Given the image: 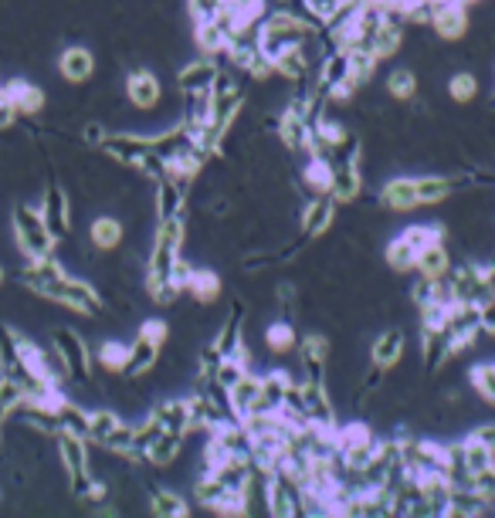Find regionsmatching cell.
I'll list each match as a JSON object with an SVG mask.
<instances>
[{"instance_id": "f6af8a7d", "label": "cell", "mask_w": 495, "mask_h": 518, "mask_svg": "<svg viewBox=\"0 0 495 518\" xmlns=\"http://www.w3.org/2000/svg\"><path fill=\"white\" fill-rule=\"evenodd\" d=\"M224 491H227V488L214 478V471H204V474L194 481V498H197L201 505H207V508H214V505L221 502Z\"/></svg>"}, {"instance_id": "e575fe53", "label": "cell", "mask_w": 495, "mask_h": 518, "mask_svg": "<svg viewBox=\"0 0 495 518\" xmlns=\"http://www.w3.org/2000/svg\"><path fill=\"white\" fill-rule=\"evenodd\" d=\"M92 244L99 248V251H116L122 244V224L116 218H99L92 224Z\"/></svg>"}, {"instance_id": "f1b7e54d", "label": "cell", "mask_w": 495, "mask_h": 518, "mask_svg": "<svg viewBox=\"0 0 495 518\" xmlns=\"http://www.w3.org/2000/svg\"><path fill=\"white\" fill-rule=\"evenodd\" d=\"M194 45L204 51L207 58H218L227 51V34L218 21H194Z\"/></svg>"}, {"instance_id": "5b68a950", "label": "cell", "mask_w": 495, "mask_h": 518, "mask_svg": "<svg viewBox=\"0 0 495 518\" xmlns=\"http://www.w3.org/2000/svg\"><path fill=\"white\" fill-rule=\"evenodd\" d=\"M58 457H62V468L69 471V485L75 498H88V491L95 485L92 471H88V448L86 437L78 434H58Z\"/></svg>"}, {"instance_id": "44dd1931", "label": "cell", "mask_w": 495, "mask_h": 518, "mask_svg": "<svg viewBox=\"0 0 495 518\" xmlns=\"http://www.w3.org/2000/svg\"><path fill=\"white\" fill-rule=\"evenodd\" d=\"M227 397H231V407H235L238 420L248 417V414H258L261 410V376L244 373L238 383L227 390Z\"/></svg>"}, {"instance_id": "4dcf8cb0", "label": "cell", "mask_w": 495, "mask_h": 518, "mask_svg": "<svg viewBox=\"0 0 495 518\" xmlns=\"http://www.w3.org/2000/svg\"><path fill=\"white\" fill-rule=\"evenodd\" d=\"M414 271H417V275H427V278H441V275H448V271H451V258H448V251H444L441 241H438V244H431V248H425V251L417 254Z\"/></svg>"}, {"instance_id": "8fae6325", "label": "cell", "mask_w": 495, "mask_h": 518, "mask_svg": "<svg viewBox=\"0 0 495 518\" xmlns=\"http://www.w3.org/2000/svg\"><path fill=\"white\" fill-rule=\"evenodd\" d=\"M103 150L120 160L122 167H139L153 146H150V136H136V133H116V136H105L103 139Z\"/></svg>"}, {"instance_id": "4316f807", "label": "cell", "mask_w": 495, "mask_h": 518, "mask_svg": "<svg viewBox=\"0 0 495 518\" xmlns=\"http://www.w3.org/2000/svg\"><path fill=\"white\" fill-rule=\"evenodd\" d=\"M58 71H62L69 82H88L92 71H95V58H92V51H86V48H65L62 51V62H58Z\"/></svg>"}, {"instance_id": "681fc988", "label": "cell", "mask_w": 495, "mask_h": 518, "mask_svg": "<svg viewBox=\"0 0 495 518\" xmlns=\"http://www.w3.org/2000/svg\"><path fill=\"white\" fill-rule=\"evenodd\" d=\"M461 454H465V465L472 468V474L482 468H489V465H495V451H489V448H482V444H475V440H461Z\"/></svg>"}, {"instance_id": "e0dca14e", "label": "cell", "mask_w": 495, "mask_h": 518, "mask_svg": "<svg viewBox=\"0 0 495 518\" xmlns=\"http://www.w3.org/2000/svg\"><path fill=\"white\" fill-rule=\"evenodd\" d=\"M41 218L48 224V231L58 237L69 234V224H71V210H69V197H65V190L62 186H48L45 190V203H41Z\"/></svg>"}, {"instance_id": "d6a6232c", "label": "cell", "mask_w": 495, "mask_h": 518, "mask_svg": "<svg viewBox=\"0 0 495 518\" xmlns=\"http://www.w3.org/2000/svg\"><path fill=\"white\" fill-rule=\"evenodd\" d=\"M180 440H184L180 434L163 431V434L150 444V451H146V465H153V468H167V465H173L177 454H180Z\"/></svg>"}, {"instance_id": "d590c367", "label": "cell", "mask_w": 495, "mask_h": 518, "mask_svg": "<svg viewBox=\"0 0 495 518\" xmlns=\"http://www.w3.org/2000/svg\"><path fill=\"white\" fill-rule=\"evenodd\" d=\"M468 383L485 403H495V359H482L468 369Z\"/></svg>"}, {"instance_id": "3957f363", "label": "cell", "mask_w": 495, "mask_h": 518, "mask_svg": "<svg viewBox=\"0 0 495 518\" xmlns=\"http://www.w3.org/2000/svg\"><path fill=\"white\" fill-rule=\"evenodd\" d=\"M14 237H18V248L28 258H48L54 251V234L48 231L41 210L28 207V203L14 207Z\"/></svg>"}, {"instance_id": "ab89813d", "label": "cell", "mask_w": 495, "mask_h": 518, "mask_svg": "<svg viewBox=\"0 0 495 518\" xmlns=\"http://www.w3.org/2000/svg\"><path fill=\"white\" fill-rule=\"evenodd\" d=\"M207 116H210V92H184V116H180V122L204 126Z\"/></svg>"}, {"instance_id": "7c38bea8", "label": "cell", "mask_w": 495, "mask_h": 518, "mask_svg": "<svg viewBox=\"0 0 495 518\" xmlns=\"http://www.w3.org/2000/svg\"><path fill=\"white\" fill-rule=\"evenodd\" d=\"M299 390H302V403H306L309 423L326 427V431H336V410H333V400H329V390H326V383L302 380Z\"/></svg>"}, {"instance_id": "ee69618b", "label": "cell", "mask_w": 495, "mask_h": 518, "mask_svg": "<svg viewBox=\"0 0 495 518\" xmlns=\"http://www.w3.org/2000/svg\"><path fill=\"white\" fill-rule=\"evenodd\" d=\"M295 342H299V339H295V329H292L289 322H272V325L265 329V346L272 352H278V356L295 349Z\"/></svg>"}, {"instance_id": "6da1fadb", "label": "cell", "mask_w": 495, "mask_h": 518, "mask_svg": "<svg viewBox=\"0 0 495 518\" xmlns=\"http://www.w3.org/2000/svg\"><path fill=\"white\" fill-rule=\"evenodd\" d=\"M312 28H306L299 17L292 14L289 7H278V11H268V14L258 21V41H261V51L268 58H278L282 51L289 48H302L309 37H312Z\"/></svg>"}, {"instance_id": "484cf974", "label": "cell", "mask_w": 495, "mask_h": 518, "mask_svg": "<svg viewBox=\"0 0 495 518\" xmlns=\"http://www.w3.org/2000/svg\"><path fill=\"white\" fill-rule=\"evenodd\" d=\"M400 356H404V333H400V329H387V333L376 335L374 349H370L374 366L393 369L397 363H400Z\"/></svg>"}, {"instance_id": "680465c9", "label": "cell", "mask_w": 495, "mask_h": 518, "mask_svg": "<svg viewBox=\"0 0 495 518\" xmlns=\"http://www.w3.org/2000/svg\"><path fill=\"white\" fill-rule=\"evenodd\" d=\"M485 284H489V292L495 295V261L489 267H485Z\"/></svg>"}, {"instance_id": "83f0119b", "label": "cell", "mask_w": 495, "mask_h": 518, "mask_svg": "<svg viewBox=\"0 0 495 518\" xmlns=\"http://www.w3.org/2000/svg\"><path fill=\"white\" fill-rule=\"evenodd\" d=\"M153 417L160 420V427L163 431H170V434H187L190 431V403L187 400H167L160 403L153 410Z\"/></svg>"}, {"instance_id": "2e32d148", "label": "cell", "mask_w": 495, "mask_h": 518, "mask_svg": "<svg viewBox=\"0 0 495 518\" xmlns=\"http://www.w3.org/2000/svg\"><path fill=\"white\" fill-rule=\"evenodd\" d=\"M299 363H302V380L326 383L329 339H326V335H306V339H302V349H299Z\"/></svg>"}, {"instance_id": "f546056e", "label": "cell", "mask_w": 495, "mask_h": 518, "mask_svg": "<svg viewBox=\"0 0 495 518\" xmlns=\"http://www.w3.org/2000/svg\"><path fill=\"white\" fill-rule=\"evenodd\" d=\"M54 414H58V434H78L88 440V414L71 400H62L54 403Z\"/></svg>"}, {"instance_id": "bcb514c9", "label": "cell", "mask_w": 495, "mask_h": 518, "mask_svg": "<svg viewBox=\"0 0 495 518\" xmlns=\"http://www.w3.org/2000/svg\"><path fill=\"white\" fill-rule=\"evenodd\" d=\"M244 373H252V369H248V363H244L241 356H235V352H231V356H221V363H218V369H214V380H218L224 390H231V386L238 383Z\"/></svg>"}, {"instance_id": "8992f818", "label": "cell", "mask_w": 495, "mask_h": 518, "mask_svg": "<svg viewBox=\"0 0 495 518\" xmlns=\"http://www.w3.org/2000/svg\"><path fill=\"white\" fill-rule=\"evenodd\" d=\"M444 329L451 333V342H455V352L472 349L482 335V312L472 301H451L448 305V318H444Z\"/></svg>"}, {"instance_id": "ba28073f", "label": "cell", "mask_w": 495, "mask_h": 518, "mask_svg": "<svg viewBox=\"0 0 495 518\" xmlns=\"http://www.w3.org/2000/svg\"><path fill=\"white\" fill-rule=\"evenodd\" d=\"M52 346L62 352V359H65V366H69L71 380H88L92 376V363H88V346L86 339L75 333V329H54L52 335Z\"/></svg>"}, {"instance_id": "ac0fdd59", "label": "cell", "mask_w": 495, "mask_h": 518, "mask_svg": "<svg viewBox=\"0 0 495 518\" xmlns=\"http://www.w3.org/2000/svg\"><path fill=\"white\" fill-rule=\"evenodd\" d=\"M336 218V201L329 193H319L316 201H309L302 207V241L309 237H319L329 231V224Z\"/></svg>"}, {"instance_id": "836d02e7", "label": "cell", "mask_w": 495, "mask_h": 518, "mask_svg": "<svg viewBox=\"0 0 495 518\" xmlns=\"http://www.w3.org/2000/svg\"><path fill=\"white\" fill-rule=\"evenodd\" d=\"M187 292L201 301V305H210V301L221 295V278H218L214 271L194 267V275H190V282H187Z\"/></svg>"}, {"instance_id": "91938a15", "label": "cell", "mask_w": 495, "mask_h": 518, "mask_svg": "<svg viewBox=\"0 0 495 518\" xmlns=\"http://www.w3.org/2000/svg\"><path fill=\"white\" fill-rule=\"evenodd\" d=\"M0 444H4V420H0Z\"/></svg>"}, {"instance_id": "52a82bcc", "label": "cell", "mask_w": 495, "mask_h": 518, "mask_svg": "<svg viewBox=\"0 0 495 518\" xmlns=\"http://www.w3.org/2000/svg\"><path fill=\"white\" fill-rule=\"evenodd\" d=\"M48 301H58V305H65L71 312H82V316H99L103 312V295L92 288V282L71 278V275L62 278V284L54 288V295Z\"/></svg>"}, {"instance_id": "9c48e42d", "label": "cell", "mask_w": 495, "mask_h": 518, "mask_svg": "<svg viewBox=\"0 0 495 518\" xmlns=\"http://www.w3.org/2000/svg\"><path fill=\"white\" fill-rule=\"evenodd\" d=\"M448 282H451V295L455 301H472V305H482L485 299H495L485 284V267L478 265H461L448 271Z\"/></svg>"}, {"instance_id": "d4e9b609", "label": "cell", "mask_w": 495, "mask_h": 518, "mask_svg": "<svg viewBox=\"0 0 495 518\" xmlns=\"http://www.w3.org/2000/svg\"><path fill=\"white\" fill-rule=\"evenodd\" d=\"M4 88H7V99H11L18 116H37L45 109V92L37 85L24 82V78H14V82L4 85Z\"/></svg>"}, {"instance_id": "6f0895ef", "label": "cell", "mask_w": 495, "mask_h": 518, "mask_svg": "<svg viewBox=\"0 0 495 518\" xmlns=\"http://www.w3.org/2000/svg\"><path fill=\"white\" fill-rule=\"evenodd\" d=\"M105 136H109V133H105L99 122H86V129H82V139H86V146H103Z\"/></svg>"}, {"instance_id": "f5cc1de1", "label": "cell", "mask_w": 495, "mask_h": 518, "mask_svg": "<svg viewBox=\"0 0 495 518\" xmlns=\"http://www.w3.org/2000/svg\"><path fill=\"white\" fill-rule=\"evenodd\" d=\"M187 7L194 21H214V17L221 14L224 0H187Z\"/></svg>"}, {"instance_id": "5bb4252c", "label": "cell", "mask_w": 495, "mask_h": 518, "mask_svg": "<svg viewBox=\"0 0 495 518\" xmlns=\"http://www.w3.org/2000/svg\"><path fill=\"white\" fill-rule=\"evenodd\" d=\"M359 167L357 160H342V163H329V197L336 203H353L359 197Z\"/></svg>"}, {"instance_id": "603a6c76", "label": "cell", "mask_w": 495, "mask_h": 518, "mask_svg": "<svg viewBox=\"0 0 495 518\" xmlns=\"http://www.w3.org/2000/svg\"><path fill=\"white\" fill-rule=\"evenodd\" d=\"M421 352H425V366L438 369L444 366L451 356H455V342H451V333L448 329H421Z\"/></svg>"}, {"instance_id": "1f68e13d", "label": "cell", "mask_w": 495, "mask_h": 518, "mask_svg": "<svg viewBox=\"0 0 495 518\" xmlns=\"http://www.w3.org/2000/svg\"><path fill=\"white\" fill-rule=\"evenodd\" d=\"M489 505L478 498L472 488H455L451 491V502H448V512L444 515H455V518H475V515H485Z\"/></svg>"}, {"instance_id": "b9f144b4", "label": "cell", "mask_w": 495, "mask_h": 518, "mask_svg": "<svg viewBox=\"0 0 495 518\" xmlns=\"http://www.w3.org/2000/svg\"><path fill=\"white\" fill-rule=\"evenodd\" d=\"M441 234H444V231L438 227V224H410V227H404V231H400V237H404V241H408V244L417 254L425 251V248H431V244H438V241H441Z\"/></svg>"}, {"instance_id": "60d3db41", "label": "cell", "mask_w": 495, "mask_h": 518, "mask_svg": "<svg viewBox=\"0 0 495 518\" xmlns=\"http://www.w3.org/2000/svg\"><path fill=\"white\" fill-rule=\"evenodd\" d=\"M384 261H387V265H391L393 271H400V275H404V271H414L417 251L410 248V244L404 241V237L397 234V237L391 241V244H387V251H384Z\"/></svg>"}, {"instance_id": "816d5d0a", "label": "cell", "mask_w": 495, "mask_h": 518, "mask_svg": "<svg viewBox=\"0 0 495 518\" xmlns=\"http://www.w3.org/2000/svg\"><path fill=\"white\" fill-rule=\"evenodd\" d=\"M472 491H475L485 505L495 502V465H489V468H482L472 474Z\"/></svg>"}, {"instance_id": "f35d334b", "label": "cell", "mask_w": 495, "mask_h": 518, "mask_svg": "<svg viewBox=\"0 0 495 518\" xmlns=\"http://www.w3.org/2000/svg\"><path fill=\"white\" fill-rule=\"evenodd\" d=\"M400 37H404V28H400V24H391V21H384V24L376 28V34H374L376 62H380V58H391V54H397V48H400Z\"/></svg>"}, {"instance_id": "f907efd6", "label": "cell", "mask_w": 495, "mask_h": 518, "mask_svg": "<svg viewBox=\"0 0 495 518\" xmlns=\"http://www.w3.org/2000/svg\"><path fill=\"white\" fill-rule=\"evenodd\" d=\"M448 92H451V99L455 102H472L478 92V78L472 75V71H458V75H451Z\"/></svg>"}, {"instance_id": "277c9868", "label": "cell", "mask_w": 495, "mask_h": 518, "mask_svg": "<svg viewBox=\"0 0 495 518\" xmlns=\"http://www.w3.org/2000/svg\"><path fill=\"white\" fill-rule=\"evenodd\" d=\"M167 322H160V318H150V322H143V329L139 335L129 342V359H126V376H143V373H150L156 366V359H160V349H163V342H167Z\"/></svg>"}, {"instance_id": "4fadbf2b", "label": "cell", "mask_w": 495, "mask_h": 518, "mask_svg": "<svg viewBox=\"0 0 495 518\" xmlns=\"http://www.w3.org/2000/svg\"><path fill=\"white\" fill-rule=\"evenodd\" d=\"M431 28L438 37L444 41H458L468 31V14H465V4L461 0H444V4H434L431 11Z\"/></svg>"}, {"instance_id": "7bdbcfd3", "label": "cell", "mask_w": 495, "mask_h": 518, "mask_svg": "<svg viewBox=\"0 0 495 518\" xmlns=\"http://www.w3.org/2000/svg\"><path fill=\"white\" fill-rule=\"evenodd\" d=\"M133 444H136V427L133 423H116V431L105 437L99 448H105V451H112V454H122V457H129L133 454Z\"/></svg>"}, {"instance_id": "c3c4849f", "label": "cell", "mask_w": 495, "mask_h": 518, "mask_svg": "<svg viewBox=\"0 0 495 518\" xmlns=\"http://www.w3.org/2000/svg\"><path fill=\"white\" fill-rule=\"evenodd\" d=\"M116 423H120V417H116L112 410H95V414H88V440H92V444H103L105 437L116 431Z\"/></svg>"}, {"instance_id": "cb8c5ba5", "label": "cell", "mask_w": 495, "mask_h": 518, "mask_svg": "<svg viewBox=\"0 0 495 518\" xmlns=\"http://www.w3.org/2000/svg\"><path fill=\"white\" fill-rule=\"evenodd\" d=\"M380 203L391 207V210H414V207H421L417 203V184L410 177H393L380 190Z\"/></svg>"}, {"instance_id": "7dc6e473", "label": "cell", "mask_w": 495, "mask_h": 518, "mask_svg": "<svg viewBox=\"0 0 495 518\" xmlns=\"http://www.w3.org/2000/svg\"><path fill=\"white\" fill-rule=\"evenodd\" d=\"M387 92H391L393 99H414V92H417V75H414L410 68H393L391 78H387Z\"/></svg>"}, {"instance_id": "9a60e30c", "label": "cell", "mask_w": 495, "mask_h": 518, "mask_svg": "<svg viewBox=\"0 0 495 518\" xmlns=\"http://www.w3.org/2000/svg\"><path fill=\"white\" fill-rule=\"evenodd\" d=\"M0 376H11L18 383L31 376V369L24 363V349H21V335L7 325H0Z\"/></svg>"}, {"instance_id": "94428289", "label": "cell", "mask_w": 495, "mask_h": 518, "mask_svg": "<svg viewBox=\"0 0 495 518\" xmlns=\"http://www.w3.org/2000/svg\"><path fill=\"white\" fill-rule=\"evenodd\" d=\"M0 420H7V410H4V407H0Z\"/></svg>"}, {"instance_id": "6125c7cd", "label": "cell", "mask_w": 495, "mask_h": 518, "mask_svg": "<svg viewBox=\"0 0 495 518\" xmlns=\"http://www.w3.org/2000/svg\"><path fill=\"white\" fill-rule=\"evenodd\" d=\"M0 284H4V267H0Z\"/></svg>"}, {"instance_id": "74e56055", "label": "cell", "mask_w": 495, "mask_h": 518, "mask_svg": "<svg viewBox=\"0 0 495 518\" xmlns=\"http://www.w3.org/2000/svg\"><path fill=\"white\" fill-rule=\"evenodd\" d=\"M99 366L105 373H126V359H129V342H120V339H105L99 352H95Z\"/></svg>"}, {"instance_id": "7402d4cb", "label": "cell", "mask_w": 495, "mask_h": 518, "mask_svg": "<svg viewBox=\"0 0 495 518\" xmlns=\"http://www.w3.org/2000/svg\"><path fill=\"white\" fill-rule=\"evenodd\" d=\"M214 78H218V62L214 58H197V62L180 68L177 85H180V92H210Z\"/></svg>"}, {"instance_id": "11a10c76", "label": "cell", "mask_w": 495, "mask_h": 518, "mask_svg": "<svg viewBox=\"0 0 495 518\" xmlns=\"http://www.w3.org/2000/svg\"><path fill=\"white\" fill-rule=\"evenodd\" d=\"M478 312H482V329H485V335H492L495 339V299L482 301Z\"/></svg>"}, {"instance_id": "7a4b0ae2", "label": "cell", "mask_w": 495, "mask_h": 518, "mask_svg": "<svg viewBox=\"0 0 495 518\" xmlns=\"http://www.w3.org/2000/svg\"><path fill=\"white\" fill-rule=\"evenodd\" d=\"M265 505L278 518H299L302 515V481L289 465H278L265 474Z\"/></svg>"}, {"instance_id": "8d00e7d4", "label": "cell", "mask_w": 495, "mask_h": 518, "mask_svg": "<svg viewBox=\"0 0 495 518\" xmlns=\"http://www.w3.org/2000/svg\"><path fill=\"white\" fill-rule=\"evenodd\" d=\"M150 508H153V515H160V518H187L190 515L187 502H184L177 491H167V488H156L153 498H150Z\"/></svg>"}, {"instance_id": "ffe728a7", "label": "cell", "mask_w": 495, "mask_h": 518, "mask_svg": "<svg viewBox=\"0 0 495 518\" xmlns=\"http://www.w3.org/2000/svg\"><path fill=\"white\" fill-rule=\"evenodd\" d=\"M184 201H187V184L173 180V177H163L156 184V218H184Z\"/></svg>"}, {"instance_id": "db71d44e", "label": "cell", "mask_w": 495, "mask_h": 518, "mask_svg": "<svg viewBox=\"0 0 495 518\" xmlns=\"http://www.w3.org/2000/svg\"><path fill=\"white\" fill-rule=\"evenodd\" d=\"M468 440H475V444H482V448L495 451V423H478L475 431L468 434Z\"/></svg>"}, {"instance_id": "9f6ffc18", "label": "cell", "mask_w": 495, "mask_h": 518, "mask_svg": "<svg viewBox=\"0 0 495 518\" xmlns=\"http://www.w3.org/2000/svg\"><path fill=\"white\" fill-rule=\"evenodd\" d=\"M14 119H18V112H14V105H11V99H7V88L0 85V129H7Z\"/></svg>"}, {"instance_id": "d6986e66", "label": "cell", "mask_w": 495, "mask_h": 518, "mask_svg": "<svg viewBox=\"0 0 495 518\" xmlns=\"http://www.w3.org/2000/svg\"><path fill=\"white\" fill-rule=\"evenodd\" d=\"M160 78H156L153 71H146V68H136V71H129V78H126V95L133 105L139 109H153L156 102H160Z\"/></svg>"}, {"instance_id": "30bf717a", "label": "cell", "mask_w": 495, "mask_h": 518, "mask_svg": "<svg viewBox=\"0 0 495 518\" xmlns=\"http://www.w3.org/2000/svg\"><path fill=\"white\" fill-rule=\"evenodd\" d=\"M65 275H69V271L58 265L52 254H48V258H28V267L21 271L24 284H28L31 292H37V295H45V299H52L54 288L62 284Z\"/></svg>"}]
</instances>
